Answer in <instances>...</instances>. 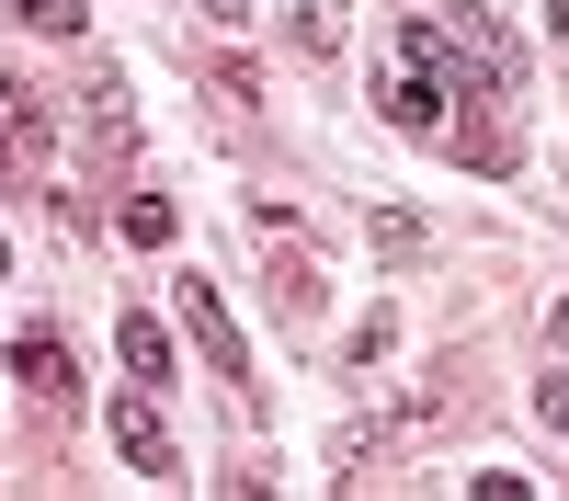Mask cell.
Here are the masks:
<instances>
[{
    "instance_id": "cell-8",
    "label": "cell",
    "mask_w": 569,
    "mask_h": 501,
    "mask_svg": "<svg viewBox=\"0 0 569 501\" xmlns=\"http://www.w3.org/2000/svg\"><path fill=\"white\" fill-rule=\"evenodd\" d=\"M456 114H467V126H445V149H456L467 171H512V137H501V126L479 114V91H467V103H456Z\"/></svg>"
},
{
    "instance_id": "cell-9",
    "label": "cell",
    "mask_w": 569,
    "mask_h": 501,
    "mask_svg": "<svg viewBox=\"0 0 569 501\" xmlns=\"http://www.w3.org/2000/svg\"><path fill=\"white\" fill-rule=\"evenodd\" d=\"M273 308L297 319V331H308V319L330 308V285H319V262H308V251H273Z\"/></svg>"
},
{
    "instance_id": "cell-13",
    "label": "cell",
    "mask_w": 569,
    "mask_h": 501,
    "mask_svg": "<svg viewBox=\"0 0 569 501\" xmlns=\"http://www.w3.org/2000/svg\"><path fill=\"white\" fill-rule=\"evenodd\" d=\"M365 240H376V262H421V217H388V206H376Z\"/></svg>"
},
{
    "instance_id": "cell-15",
    "label": "cell",
    "mask_w": 569,
    "mask_h": 501,
    "mask_svg": "<svg viewBox=\"0 0 569 501\" xmlns=\"http://www.w3.org/2000/svg\"><path fill=\"white\" fill-rule=\"evenodd\" d=\"M547 34H558V46H569V0H547Z\"/></svg>"
},
{
    "instance_id": "cell-14",
    "label": "cell",
    "mask_w": 569,
    "mask_h": 501,
    "mask_svg": "<svg viewBox=\"0 0 569 501\" xmlns=\"http://www.w3.org/2000/svg\"><path fill=\"white\" fill-rule=\"evenodd\" d=\"M536 422H547V433L569 444V377H547V388H536Z\"/></svg>"
},
{
    "instance_id": "cell-6",
    "label": "cell",
    "mask_w": 569,
    "mask_h": 501,
    "mask_svg": "<svg viewBox=\"0 0 569 501\" xmlns=\"http://www.w3.org/2000/svg\"><path fill=\"white\" fill-rule=\"evenodd\" d=\"M34 160H46V103L23 80H0V182H23Z\"/></svg>"
},
{
    "instance_id": "cell-16",
    "label": "cell",
    "mask_w": 569,
    "mask_h": 501,
    "mask_svg": "<svg viewBox=\"0 0 569 501\" xmlns=\"http://www.w3.org/2000/svg\"><path fill=\"white\" fill-rule=\"evenodd\" d=\"M0 273H12V251H0Z\"/></svg>"
},
{
    "instance_id": "cell-10",
    "label": "cell",
    "mask_w": 569,
    "mask_h": 501,
    "mask_svg": "<svg viewBox=\"0 0 569 501\" xmlns=\"http://www.w3.org/2000/svg\"><path fill=\"white\" fill-rule=\"evenodd\" d=\"M284 34H297L308 58H330V46H342V0H284Z\"/></svg>"
},
{
    "instance_id": "cell-12",
    "label": "cell",
    "mask_w": 569,
    "mask_h": 501,
    "mask_svg": "<svg viewBox=\"0 0 569 501\" xmlns=\"http://www.w3.org/2000/svg\"><path fill=\"white\" fill-rule=\"evenodd\" d=\"M12 23H34V34H91V0H12Z\"/></svg>"
},
{
    "instance_id": "cell-11",
    "label": "cell",
    "mask_w": 569,
    "mask_h": 501,
    "mask_svg": "<svg viewBox=\"0 0 569 501\" xmlns=\"http://www.w3.org/2000/svg\"><path fill=\"white\" fill-rule=\"evenodd\" d=\"M171 228H182L171 194H126V240H137V251H171Z\"/></svg>"
},
{
    "instance_id": "cell-2",
    "label": "cell",
    "mask_w": 569,
    "mask_h": 501,
    "mask_svg": "<svg viewBox=\"0 0 569 501\" xmlns=\"http://www.w3.org/2000/svg\"><path fill=\"white\" fill-rule=\"evenodd\" d=\"M433 410H445V399H410V410H365V422H342V433H330V468H353V479H365V468H388V455H399L421 422H433Z\"/></svg>"
},
{
    "instance_id": "cell-7",
    "label": "cell",
    "mask_w": 569,
    "mask_h": 501,
    "mask_svg": "<svg viewBox=\"0 0 569 501\" xmlns=\"http://www.w3.org/2000/svg\"><path fill=\"white\" fill-rule=\"evenodd\" d=\"M114 353H126V377H137V388H171V331H160L149 308H126V319H114Z\"/></svg>"
},
{
    "instance_id": "cell-3",
    "label": "cell",
    "mask_w": 569,
    "mask_h": 501,
    "mask_svg": "<svg viewBox=\"0 0 569 501\" xmlns=\"http://www.w3.org/2000/svg\"><path fill=\"white\" fill-rule=\"evenodd\" d=\"M114 455L137 479H182V444H171V422L149 410V388H114Z\"/></svg>"
},
{
    "instance_id": "cell-1",
    "label": "cell",
    "mask_w": 569,
    "mask_h": 501,
    "mask_svg": "<svg viewBox=\"0 0 569 501\" xmlns=\"http://www.w3.org/2000/svg\"><path fill=\"white\" fill-rule=\"evenodd\" d=\"M171 308H182V331H194V353L217 364V388H251V342H240V319H228V297L206 273H171Z\"/></svg>"
},
{
    "instance_id": "cell-5",
    "label": "cell",
    "mask_w": 569,
    "mask_h": 501,
    "mask_svg": "<svg viewBox=\"0 0 569 501\" xmlns=\"http://www.w3.org/2000/svg\"><path fill=\"white\" fill-rule=\"evenodd\" d=\"M12 377H23L46 410H80V364H69L58 331H12Z\"/></svg>"
},
{
    "instance_id": "cell-4",
    "label": "cell",
    "mask_w": 569,
    "mask_h": 501,
    "mask_svg": "<svg viewBox=\"0 0 569 501\" xmlns=\"http://www.w3.org/2000/svg\"><path fill=\"white\" fill-rule=\"evenodd\" d=\"M376 114H388L399 137H445V114H456V103H445V80H433V69L410 58L399 80H376Z\"/></svg>"
}]
</instances>
